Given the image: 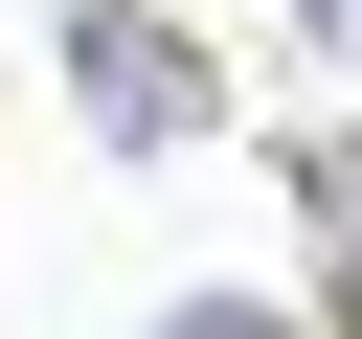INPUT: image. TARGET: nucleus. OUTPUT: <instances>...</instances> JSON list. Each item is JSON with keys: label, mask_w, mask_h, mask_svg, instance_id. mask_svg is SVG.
<instances>
[{"label": "nucleus", "mask_w": 362, "mask_h": 339, "mask_svg": "<svg viewBox=\"0 0 362 339\" xmlns=\"http://www.w3.org/2000/svg\"><path fill=\"white\" fill-rule=\"evenodd\" d=\"M68 113H90L113 158H181L226 90H204V45H181V23H68Z\"/></svg>", "instance_id": "1"}, {"label": "nucleus", "mask_w": 362, "mask_h": 339, "mask_svg": "<svg viewBox=\"0 0 362 339\" xmlns=\"http://www.w3.org/2000/svg\"><path fill=\"white\" fill-rule=\"evenodd\" d=\"M136 339H294L272 294H181V316H136Z\"/></svg>", "instance_id": "2"}, {"label": "nucleus", "mask_w": 362, "mask_h": 339, "mask_svg": "<svg viewBox=\"0 0 362 339\" xmlns=\"http://www.w3.org/2000/svg\"><path fill=\"white\" fill-rule=\"evenodd\" d=\"M317 23H339V45H362V0H317Z\"/></svg>", "instance_id": "3"}]
</instances>
